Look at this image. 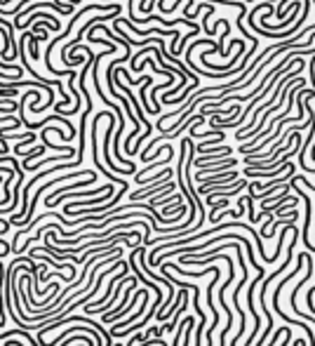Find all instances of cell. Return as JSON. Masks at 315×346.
<instances>
[{
  "instance_id": "cell-1",
  "label": "cell",
  "mask_w": 315,
  "mask_h": 346,
  "mask_svg": "<svg viewBox=\"0 0 315 346\" xmlns=\"http://www.w3.org/2000/svg\"><path fill=\"white\" fill-rule=\"evenodd\" d=\"M141 292H144V287H139V290L134 292V294H132V304H129V306H125V309H120V311H111V313H106V316H103V323H113V320H118V318H120V316H127V313H129V309H132L134 304L139 302Z\"/></svg>"
},
{
  "instance_id": "cell-2",
  "label": "cell",
  "mask_w": 315,
  "mask_h": 346,
  "mask_svg": "<svg viewBox=\"0 0 315 346\" xmlns=\"http://www.w3.org/2000/svg\"><path fill=\"white\" fill-rule=\"evenodd\" d=\"M40 153H45V146H36V149H31V151H26V156H24V151H21V153H19V156H24L21 165H24V167H29V165L33 163L38 156H40Z\"/></svg>"
},
{
  "instance_id": "cell-3",
  "label": "cell",
  "mask_w": 315,
  "mask_h": 346,
  "mask_svg": "<svg viewBox=\"0 0 315 346\" xmlns=\"http://www.w3.org/2000/svg\"><path fill=\"white\" fill-rule=\"evenodd\" d=\"M193 328H195V318H191L186 328H183V346L191 344V337H193Z\"/></svg>"
}]
</instances>
